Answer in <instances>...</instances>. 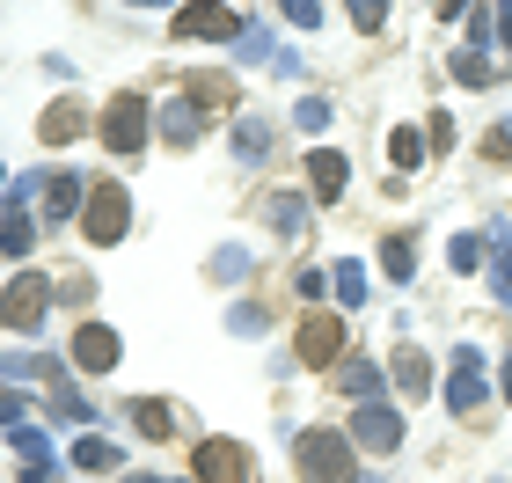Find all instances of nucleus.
Wrapping results in <instances>:
<instances>
[{"label":"nucleus","mask_w":512,"mask_h":483,"mask_svg":"<svg viewBox=\"0 0 512 483\" xmlns=\"http://www.w3.org/2000/svg\"><path fill=\"white\" fill-rule=\"evenodd\" d=\"M344 359V315H308L300 322V366H337Z\"/></svg>","instance_id":"6"},{"label":"nucleus","mask_w":512,"mask_h":483,"mask_svg":"<svg viewBox=\"0 0 512 483\" xmlns=\"http://www.w3.org/2000/svg\"><path fill=\"white\" fill-rule=\"evenodd\" d=\"M293 462H300V483H352V440L315 425L293 440Z\"/></svg>","instance_id":"1"},{"label":"nucleus","mask_w":512,"mask_h":483,"mask_svg":"<svg viewBox=\"0 0 512 483\" xmlns=\"http://www.w3.org/2000/svg\"><path fill=\"white\" fill-rule=\"evenodd\" d=\"M15 447H22V462H30V469H52V447H44V432L22 425V432H15Z\"/></svg>","instance_id":"23"},{"label":"nucleus","mask_w":512,"mask_h":483,"mask_svg":"<svg viewBox=\"0 0 512 483\" xmlns=\"http://www.w3.org/2000/svg\"><path fill=\"white\" fill-rule=\"evenodd\" d=\"M286 22H300V30H315V22H322V8H315V0H293V8H286Z\"/></svg>","instance_id":"35"},{"label":"nucleus","mask_w":512,"mask_h":483,"mask_svg":"<svg viewBox=\"0 0 512 483\" xmlns=\"http://www.w3.org/2000/svg\"><path fill=\"white\" fill-rule=\"evenodd\" d=\"M22 418V396H15V388H0V425H15Z\"/></svg>","instance_id":"36"},{"label":"nucleus","mask_w":512,"mask_h":483,"mask_svg":"<svg viewBox=\"0 0 512 483\" xmlns=\"http://www.w3.org/2000/svg\"><path fill=\"white\" fill-rule=\"evenodd\" d=\"M52 410H59V418H88V403H81V396H74V388H66V381L52 388Z\"/></svg>","instance_id":"32"},{"label":"nucleus","mask_w":512,"mask_h":483,"mask_svg":"<svg viewBox=\"0 0 512 483\" xmlns=\"http://www.w3.org/2000/svg\"><path fill=\"white\" fill-rule=\"evenodd\" d=\"M74 366L81 374H110V366H118V330H110V322H81L74 330Z\"/></svg>","instance_id":"7"},{"label":"nucleus","mask_w":512,"mask_h":483,"mask_svg":"<svg viewBox=\"0 0 512 483\" xmlns=\"http://www.w3.org/2000/svg\"><path fill=\"white\" fill-rule=\"evenodd\" d=\"M447 410H454V418H476V410H483V352H476V344H461V352H454Z\"/></svg>","instance_id":"5"},{"label":"nucleus","mask_w":512,"mask_h":483,"mask_svg":"<svg viewBox=\"0 0 512 483\" xmlns=\"http://www.w3.org/2000/svg\"><path fill=\"white\" fill-rule=\"evenodd\" d=\"M395 388H403V396H432V359L425 352H395Z\"/></svg>","instance_id":"15"},{"label":"nucleus","mask_w":512,"mask_h":483,"mask_svg":"<svg viewBox=\"0 0 512 483\" xmlns=\"http://www.w3.org/2000/svg\"><path fill=\"white\" fill-rule=\"evenodd\" d=\"M491 293L512 301V242H498V257H491Z\"/></svg>","instance_id":"24"},{"label":"nucleus","mask_w":512,"mask_h":483,"mask_svg":"<svg viewBox=\"0 0 512 483\" xmlns=\"http://www.w3.org/2000/svg\"><path fill=\"white\" fill-rule=\"evenodd\" d=\"M271 52V30H264V22H256V30H242V59H264Z\"/></svg>","instance_id":"34"},{"label":"nucleus","mask_w":512,"mask_h":483,"mask_svg":"<svg viewBox=\"0 0 512 483\" xmlns=\"http://www.w3.org/2000/svg\"><path fill=\"white\" fill-rule=\"evenodd\" d=\"M359 447H374V454H395V447H403V418H395V410L388 403H359Z\"/></svg>","instance_id":"9"},{"label":"nucleus","mask_w":512,"mask_h":483,"mask_svg":"<svg viewBox=\"0 0 512 483\" xmlns=\"http://www.w3.org/2000/svg\"><path fill=\"white\" fill-rule=\"evenodd\" d=\"M395 169H417V161H425V140H417V132H395Z\"/></svg>","instance_id":"27"},{"label":"nucleus","mask_w":512,"mask_h":483,"mask_svg":"<svg viewBox=\"0 0 512 483\" xmlns=\"http://www.w3.org/2000/svg\"><path fill=\"white\" fill-rule=\"evenodd\" d=\"M132 227V205H125V191L118 183H96V191H88V205H81V235L96 242V249H110Z\"/></svg>","instance_id":"4"},{"label":"nucleus","mask_w":512,"mask_h":483,"mask_svg":"<svg viewBox=\"0 0 512 483\" xmlns=\"http://www.w3.org/2000/svg\"><path fill=\"white\" fill-rule=\"evenodd\" d=\"M381 264H388V279H410V242L388 235V242H381Z\"/></svg>","instance_id":"25"},{"label":"nucleus","mask_w":512,"mask_h":483,"mask_svg":"<svg viewBox=\"0 0 512 483\" xmlns=\"http://www.w3.org/2000/svg\"><path fill=\"white\" fill-rule=\"evenodd\" d=\"M498 37H505V44H512V8H498Z\"/></svg>","instance_id":"37"},{"label":"nucleus","mask_w":512,"mask_h":483,"mask_svg":"<svg viewBox=\"0 0 512 483\" xmlns=\"http://www.w3.org/2000/svg\"><path fill=\"white\" fill-rule=\"evenodd\" d=\"M498 388H505V396H512V359H505V366H498Z\"/></svg>","instance_id":"38"},{"label":"nucleus","mask_w":512,"mask_h":483,"mask_svg":"<svg viewBox=\"0 0 512 483\" xmlns=\"http://www.w3.org/2000/svg\"><path fill=\"white\" fill-rule=\"evenodd\" d=\"M235 154H242V161H264V154H271V125L242 118V125H235Z\"/></svg>","instance_id":"19"},{"label":"nucleus","mask_w":512,"mask_h":483,"mask_svg":"<svg viewBox=\"0 0 512 483\" xmlns=\"http://www.w3.org/2000/svg\"><path fill=\"white\" fill-rule=\"evenodd\" d=\"M447 257H454V271H476V264H491V257H483V242H476V235H454V249H447Z\"/></svg>","instance_id":"26"},{"label":"nucleus","mask_w":512,"mask_h":483,"mask_svg":"<svg viewBox=\"0 0 512 483\" xmlns=\"http://www.w3.org/2000/svg\"><path fill=\"white\" fill-rule=\"evenodd\" d=\"M242 271H249L242 249H220V257H213V279H242Z\"/></svg>","instance_id":"31"},{"label":"nucleus","mask_w":512,"mask_h":483,"mask_svg":"<svg viewBox=\"0 0 512 483\" xmlns=\"http://www.w3.org/2000/svg\"><path fill=\"white\" fill-rule=\"evenodd\" d=\"M147 118H154V103L139 96V88L110 96V103H103V147H110V154H139V147H147Z\"/></svg>","instance_id":"2"},{"label":"nucleus","mask_w":512,"mask_h":483,"mask_svg":"<svg viewBox=\"0 0 512 483\" xmlns=\"http://www.w3.org/2000/svg\"><path fill=\"white\" fill-rule=\"evenodd\" d=\"M337 301H344V308L366 301V271H359V264H337Z\"/></svg>","instance_id":"22"},{"label":"nucleus","mask_w":512,"mask_h":483,"mask_svg":"<svg viewBox=\"0 0 512 483\" xmlns=\"http://www.w3.org/2000/svg\"><path fill=\"white\" fill-rule=\"evenodd\" d=\"M344 388H352L359 403H381V366L374 359H352V366H344Z\"/></svg>","instance_id":"17"},{"label":"nucleus","mask_w":512,"mask_h":483,"mask_svg":"<svg viewBox=\"0 0 512 483\" xmlns=\"http://www.w3.org/2000/svg\"><path fill=\"white\" fill-rule=\"evenodd\" d=\"M344 176H352V161H344L337 147H315V154H308V191H315V198H337Z\"/></svg>","instance_id":"11"},{"label":"nucleus","mask_w":512,"mask_h":483,"mask_svg":"<svg viewBox=\"0 0 512 483\" xmlns=\"http://www.w3.org/2000/svg\"><path fill=\"white\" fill-rule=\"evenodd\" d=\"M227 330H235V337H264V308H256V301H235V308H227Z\"/></svg>","instance_id":"20"},{"label":"nucleus","mask_w":512,"mask_h":483,"mask_svg":"<svg viewBox=\"0 0 512 483\" xmlns=\"http://www.w3.org/2000/svg\"><path fill=\"white\" fill-rule=\"evenodd\" d=\"M359 483H381V476H359Z\"/></svg>","instance_id":"40"},{"label":"nucleus","mask_w":512,"mask_h":483,"mask_svg":"<svg viewBox=\"0 0 512 483\" xmlns=\"http://www.w3.org/2000/svg\"><path fill=\"white\" fill-rule=\"evenodd\" d=\"M125 418L139 425V440H169V403H154V396H139V403H125Z\"/></svg>","instance_id":"14"},{"label":"nucleus","mask_w":512,"mask_h":483,"mask_svg":"<svg viewBox=\"0 0 512 483\" xmlns=\"http://www.w3.org/2000/svg\"><path fill=\"white\" fill-rule=\"evenodd\" d=\"M0 374H8V381H37V374H59V366H44V359H0Z\"/></svg>","instance_id":"29"},{"label":"nucleus","mask_w":512,"mask_h":483,"mask_svg":"<svg viewBox=\"0 0 512 483\" xmlns=\"http://www.w3.org/2000/svg\"><path fill=\"white\" fill-rule=\"evenodd\" d=\"M0 183H8V169H0Z\"/></svg>","instance_id":"41"},{"label":"nucleus","mask_w":512,"mask_h":483,"mask_svg":"<svg viewBox=\"0 0 512 483\" xmlns=\"http://www.w3.org/2000/svg\"><path fill=\"white\" fill-rule=\"evenodd\" d=\"M44 308H52V279L44 271H22V279H8V293H0V322L22 337L44 330Z\"/></svg>","instance_id":"3"},{"label":"nucleus","mask_w":512,"mask_h":483,"mask_svg":"<svg viewBox=\"0 0 512 483\" xmlns=\"http://www.w3.org/2000/svg\"><path fill=\"white\" fill-rule=\"evenodd\" d=\"M37 132H44L52 147H66V140L81 132V110H74V103H52V110H44V125H37Z\"/></svg>","instance_id":"16"},{"label":"nucleus","mask_w":512,"mask_h":483,"mask_svg":"<svg viewBox=\"0 0 512 483\" xmlns=\"http://www.w3.org/2000/svg\"><path fill=\"white\" fill-rule=\"evenodd\" d=\"M44 191H52V198H44V213L66 220V213H81V205H88V191H96V183H81L74 169H59V176H44Z\"/></svg>","instance_id":"12"},{"label":"nucleus","mask_w":512,"mask_h":483,"mask_svg":"<svg viewBox=\"0 0 512 483\" xmlns=\"http://www.w3.org/2000/svg\"><path fill=\"white\" fill-rule=\"evenodd\" d=\"M198 132H205V103H191V96L161 103V140H169V147H191Z\"/></svg>","instance_id":"10"},{"label":"nucleus","mask_w":512,"mask_h":483,"mask_svg":"<svg viewBox=\"0 0 512 483\" xmlns=\"http://www.w3.org/2000/svg\"><path fill=\"white\" fill-rule=\"evenodd\" d=\"M352 22H359V30H388V8H381V0H366V8H352Z\"/></svg>","instance_id":"33"},{"label":"nucleus","mask_w":512,"mask_h":483,"mask_svg":"<svg viewBox=\"0 0 512 483\" xmlns=\"http://www.w3.org/2000/svg\"><path fill=\"white\" fill-rule=\"evenodd\" d=\"M125 483H154V476H125Z\"/></svg>","instance_id":"39"},{"label":"nucleus","mask_w":512,"mask_h":483,"mask_svg":"<svg viewBox=\"0 0 512 483\" xmlns=\"http://www.w3.org/2000/svg\"><path fill=\"white\" fill-rule=\"evenodd\" d=\"M74 469H88V476L118 469V447H110V440H74Z\"/></svg>","instance_id":"18"},{"label":"nucleus","mask_w":512,"mask_h":483,"mask_svg":"<svg viewBox=\"0 0 512 483\" xmlns=\"http://www.w3.org/2000/svg\"><path fill=\"white\" fill-rule=\"evenodd\" d=\"M454 81H469V88H483V81H491V66H483V52H461V59H454Z\"/></svg>","instance_id":"28"},{"label":"nucleus","mask_w":512,"mask_h":483,"mask_svg":"<svg viewBox=\"0 0 512 483\" xmlns=\"http://www.w3.org/2000/svg\"><path fill=\"white\" fill-rule=\"evenodd\" d=\"M191 469H198V483H249V454L235 440H205Z\"/></svg>","instance_id":"8"},{"label":"nucleus","mask_w":512,"mask_h":483,"mask_svg":"<svg viewBox=\"0 0 512 483\" xmlns=\"http://www.w3.org/2000/svg\"><path fill=\"white\" fill-rule=\"evenodd\" d=\"M264 213H271V227H278V235H300V205H293L286 191H271V205H264Z\"/></svg>","instance_id":"21"},{"label":"nucleus","mask_w":512,"mask_h":483,"mask_svg":"<svg viewBox=\"0 0 512 483\" xmlns=\"http://www.w3.org/2000/svg\"><path fill=\"white\" fill-rule=\"evenodd\" d=\"M322 125H330V103L308 96V103H300V132H322Z\"/></svg>","instance_id":"30"},{"label":"nucleus","mask_w":512,"mask_h":483,"mask_svg":"<svg viewBox=\"0 0 512 483\" xmlns=\"http://www.w3.org/2000/svg\"><path fill=\"white\" fill-rule=\"evenodd\" d=\"M176 30H191V37H242V15L235 8H183Z\"/></svg>","instance_id":"13"}]
</instances>
